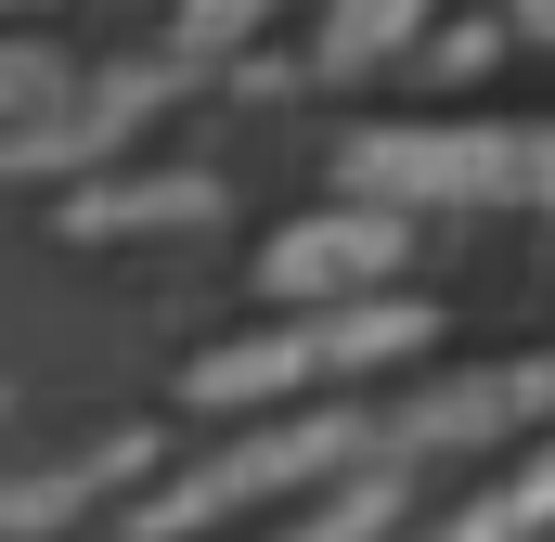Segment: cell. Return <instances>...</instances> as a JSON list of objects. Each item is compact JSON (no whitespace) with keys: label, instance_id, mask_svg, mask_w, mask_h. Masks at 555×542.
<instances>
[{"label":"cell","instance_id":"obj_1","mask_svg":"<svg viewBox=\"0 0 555 542\" xmlns=\"http://www.w3.org/2000/svg\"><path fill=\"white\" fill-rule=\"evenodd\" d=\"M362 465H388V413H362V401H310V413H272V426L220 439L207 465H181V478L130 491L117 542H207V530H233V517H272V504H297V491H336V478H362Z\"/></svg>","mask_w":555,"mask_h":542},{"label":"cell","instance_id":"obj_2","mask_svg":"<svg viewBox=\"0 0 555 542\" xmlns=\"http://www.w3.org/2000/svg\"><path fill=\"white\" fill-rule=\"evenodd\" d=\"M336 181L375 194V207H414V220H517V207H555V130H517V117H388V130H349Z\"/></svg>","mask_w":555,"mask_h":542},{"label":"cell","instance_id":"obj_3","mask_svg":"<svg viewBox=\"0 0 555 542\" xmlns=\"http://www.w3.org/2000/svg\"><path fill=\"white\" fill-rule=\"evenodd\" d=\"M426 336H439V310L426 297H323V310H284L259 336H220L194 375H181V401L194 413H272V401H310V388H362V375H388V362H414Z\"/></svg>","mask_w":555,"mask_h":542},{"label":"cell","instance_id":"obj_4","mask_svg":"<svg viewBox=\"0 0 555 542\" xmlns=\"http://www.w3.org/2000/svg\"><path fill=\"white\" fill-rule=\"evenodd\" d=\"M414 259V207H375V194H336L310 220H284L259 246V297L272 310H323V297H388Z\"/></svg>","mask_w":555,"mask_h":542},{"label":"cell","instance_id":"obj_5","mask_svg":"<svg viewBox=\"0 0 555 542\" xmlns=\"http://www.w3.org/2000/svg\"><path fill=\"white\" fill-rule=\"evenodd\" d=\"M142 465H155V426H117V439H91V452H65V465L0 478V542H39V530H65V517H91L104 491H130Z\"/></svg>","mask_w":555,"mask_h":542},{"label":"cell","instance_id":"obj_6","mask_svg":"<svg viewBox=\"0 0 555 542\" xmlns=\"http://www.w3.org/2000/svg\"><path fill=\"white\" fill-rule=\"evenodd\" d=\"M194 220H220V181H207V168L78 181V194H65V233H78V246H117V233H194Z\"/></svg>","mask_w":555,"mask_h":542},{"label":"cell","instance_id":"obj_7","mask_svg":"<svg viewBox=\"0 0 555 542\" xmlns=\"http://www.w3.org/2000/svg\"><path fill=\"white\" fill-rule=\"evenodd\" d=\"M401 517H414V465L388 452V465L310 491V517H284V530H259V542H401Z\"/></svg>","mask_w":555,"mask_h":542},{"label":"cell","instance_id":"obj_8","mask_svg":"<svg viewBox=\"0 0 555 542\" xmlns=\"http://www.w3.org/2000/svg\"><path fill=\"white\" fill-rule=\"evenodd\" d=\"M414 39H426V0H336L323 39H310V65H323V78H375V65L414 52Z\"/></svg>","mask_w":555,"mask_h":542},{"label":"cell","instance_id":"obj_9","mask_svg":"<svg viewBox=\"0 0 555 542\" xmlns=\"http://www.w3.org/2000/svg\"><path fill=\"white\" fill-rule=\"evenodd\" d=\"M530 530H555V439L491 491V504H465L452 530H414V542H530Z\"/></svg>","mask_w":555,"mask_h":542},{"label":"cell","instance_id":"obj_10","mask_svg":"<svg viewBox=\"0 0 555 542\" xmlns=\"http://www.w3.org/2000/svg\"><path fill=\"white\" fill-rule=\"evenodd\" d=\"M39 104H65V65L26 52V39H0V117H13V130H52Z\"/></svg>","mask_w":555,"mask_h":542},{"label":"cell","instance_id":"obj_11","mask_svg":"<svg viewBox=\"0 0 555 542\" xmlns=\"http://www.w3.org/2000/svg\"><path fill=\"white\" fill-rule=\"evenodd\" d=\"M259 13H272V0H181V65H207V52L259 39Z\"/></svg>","mask_w":555,"mask_h":542},{"label":"cell","instance_id":"obj_12","mask_svg":"<svg viewBox=\"0 0 555 542\" xmlns=\"http://www.w3.org/2000/svg\"><path fill=\"white\" fill-rule=\"evenodd\" d=\"M491 52H504V26H452V39H426V65H439V78H478Z\"/></svg>","mask_w":555,"mask_h":542},{"label":"cell","instance_id":"obj_13","mask_svg":"<svg viewBox=\"0 0 555 542\" xmlns=\"http://www.w3.org/2000/svg\"><path fill=\"white\" fill-rule=\"evenodd\" d=\"M504 13H517V39H543V52H555V0H504Z\"/></svg>","mask_w":555,"mask_h":542},{"label":"cell","instance_id":"obj_14","mask_svg":"<svg viewBox=\"0 0 555 542\" xmlns=\"http://www.w3.org/2000/svg\"><path fill=\"white\" fill-rule=\"evenodd\" d=\"M0 13H39V0H0Z\"/></svg>","mask_w":555,"mask_h":542}]
</instances>
